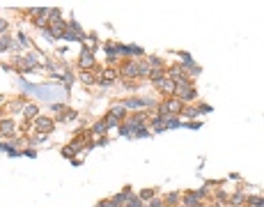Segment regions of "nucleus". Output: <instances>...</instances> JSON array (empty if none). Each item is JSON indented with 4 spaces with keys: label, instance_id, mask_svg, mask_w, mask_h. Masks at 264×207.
<instances>
[{
    "label": "nucleus",
    "instance_id": "3",
    "mask_svg": "<svg viewBox=\"0 0 264 207\" xmlns=\"http://www.w3.org/2000/svg\"><path fill=\"white\" fill-rule=\"evenodd\" d=\"M39 127H41V129H48L51 122H48V120H39Z\"/></svg>",
    "mask_w": 264,
    "mask_h": 207
},
{
    "label": "nucleus",
    "instance_id": "2",
    "mask_svg": "<svg viewBox=\"0 0 264 207\" xmlns=\"http://www.w3.org/2000/svg\"><path fill=\"white\" fill-rule=\"evenodd\" d=\"M90 62H92V60H90V53L85 51V53L80 55V64H83V67H90Z\"/></svg>",
    "mask_w": 264,
    "mask_h": 207
},
{
    "label": "nucleus",
    "instance_id": "1",
    "mask_svg": "<svg viewBox=\"0 0 264 207\" xmlns=\"http://www.w3.org/2000/svg\"><path fill=\"white\" fill-rule=\"evenodd\" d=\"M23 90H28V92H32V94H37L41 99H60V97H64V90H60V88H37V85L23 83Z\"/></svg>",
    "mask_w": 264,
    "mask_h": 207
}]
</instances>
